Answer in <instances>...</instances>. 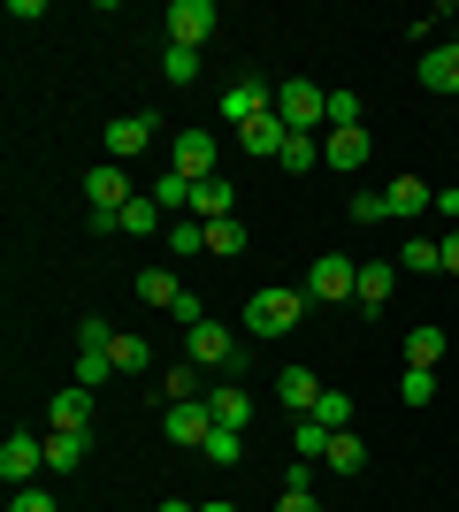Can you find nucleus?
Instances as JSON below:
<instances>
[{
  "instance_id": "nucleus-25",
  "label": "nucleus",
  "mask_w": 459,
  "mask_h": 512,
  "mask_svg": "<svg viewBox=\"0 0 459 512\" xmlns=\"http://www.w3.org/2000/svg\"><path fill=\"white\" fill-rule=\"evenodd\" d=\"M398 268H414V276H444L437 237H406V245H398Z\"/></svg>"
},
{
  "instance_id": "nucleus-30",
  "label": "nucleus",
  "mask_w": 459,
  "mask_h": 512,
  "mask_svg": "<svg viewBox=\"0 0 459 512\" xmlns=\"http://www.w3.org/2000/svg\"><path fill=\"white\" fill-rule=\"evenodd\" d=\"M146 192H153V207H184V214H192V184H184L176 169H161V176L146 184Z\"/></svg>"
},
{
  "instance_id": "nucleus-11",
  "label": "nucleus",
  "mask_w": 459,
  "mask_h": 512,
  "mask_svg": "<svg viewBox=\"0 0 459 512\" xmlns=\"http://www.w3.org/2000/svg\"><path fill=\"white\" fill-rule=\"evenodd\" d=\"M268 107H276V85H253V77H245V85H230V92H222V123H230V130H245V123H261Z\"/></svg>"
},
{
  "instance_id": "nucleus-24",
  "label": "nucleus",
  "mask_w": 459,
  "mask_h": 512,
  "mask_svg": "<svg viewBox=\"0 0 459 512\" xmlns=\"http://www.w3.org/2000/svg\"><path fill=\"white\" fill-rule=\"evenodd\" d=\"M115 230H123V237H153V230H161V207H153V192H138L131 207L115 214Z\"/></svg>"
},
{
  "instance_id": "nucleus-20",
  "label": "nucleus",
  "mask_w": 459,
  "mask_h": 512,
  "mask_svg": "<svg viewBox=\"0 0 459 512\" xmlns=\"http://www.w3.org/2000/svg\"><path fill=\"white\" fill-rule=\"evenodd\" d=\"M230 207H238V192H230L222 176H207V184H192V222H230Z\"/></svg>"
},
{
  "instance_id": "nucleus-6",
  "label": "nucleus",
  "mask_w": 459,
  "mask_h": 512,
  "mask_svg": "<svg viewBox=\"0 0 459 512\" xmlns=\"http://www.w3.org/2000/svg\"><path fill=\"white\" fill-rule=\"evenodd\" d=\"M352 283H360V260H345V253H322L314 268H306V299H322V306H337V299H352Z\"/></svg>"
},
{
  "instance_id": "nucleus-32",
  "label": "nucleus",
  "mask_w": 459,
  "mask_h": 512,
  "mask_svg": "<svg viewBox=\"0 0 459 512\" xmlns=\"http://www.w3.org/2000/svg\"><path fill=\"white\" fill-rule=\"evenodd\" d=\"M207 253H215V260L245 253V222H238V214H230V222H207Z\"/></svg>"
},
{
  "instance_id": "nucleus-40",
  "label": "nucleus",
  "mask_w": 459,
  "mask_h": 512,
  "mask_svg": "<svg viewBox=\"0 0 459 512\" xmlns=\"http://www.w3.org/2000/svg\"><path fill=\"white\" fill-rule=\"evenodd\" d=\"M345 214H352V222H391V214H383V192H352Z\"/></svg>"
},
{
  "instance_id": "nucleus-35",
  "label": "nucleus",
  "mask_w": 459,
  "mask_h": 512,
  "mask_svg": "<svg viewBox=\"0 0 459 512\" xmlns=\"http://www.w3.org/2000/svg\"><path fill=\"white\" fill-rule=\"evenodd\" d=\"M161 398H169V406L199 398V367H192V360H184V367H169V375H161Z\"/></svg>"
},
{
  "instance_id": "nucleus-42",
  "label": "nucleus",
  "mask_w": 459,
  "mask_h": 512,
  "mask_svg": "<svg viewBox=\"0 0 459 512\" xmlns=\"http://www.w3.org/2000/svg\"><path fill=\"white\" fill-rule=\"evenodd\" d=\"M276 512H322V497H314V490H284V497H276Z\"/></svg>"
},
{
  "instance_id": "nucleus-5",
  "label": "nucleus",
  "mask_w": 459,
  "mask_h": 512,
  "mask_svg": "<svg viewBox=\"0 0 459 512\" xmlns=\"http://www.w3.org/2000/svg\"><path fill=\"white\" fill-rule=\"evenodd\" d=\"M161 23H169V46H184V54H199V46H207V39H215V0H169V16H161Z\"/></svg>"
},
{
  "instance_id": "nucleus-37",
  "label": "nucleus",
  "mask_w": 459,
  "mask_h": 512,
  "mask_svg": "<svg viewBox=\"0 0 459 512\" xmlns=\"http://www.w3.org/2000/svg\"><path fill=\"white\" fill-rule=\"evenodd\" d=\"M360 115H368V107H360V92H345V85L329 92V130H352Z\"/></svg>"
},
{
  "instance_id": "nucleus-36",
  "label": "nucleus",
  "mask_w": 459,
  "mask_h": 512,
  "mask_svg": "<svg viewBox=\"0 0 459 512\" xmlns=\"http://www.w3.org/2000/svg\"><path fill=\"white\" fill-rule=\"evenodd\" d=\"M314 421H322L329 436H337V428H352V398H345V390H322V406H314Z\"/></svg>"
},
{
  "instance_id": "nucleus-22",
  "label": "nucleus",
  "mask_w": 459,
  "mask_h": 512,
  "mask_svg": "<svg viewBox=\"0 0 459 512\" xmlns=\"http://www.w3.org/2000/svg\"><path fill=\"white\" fill-rule=\"evenodd\" d=\"M138 299H146V306H161V314H176V299H184L176 268H138Z\"/></svg>"
},
{
  "instance_id": "nucleus-31",
  "label": "nucleus",
  "mask_w": 459,
  "mask_h": 512,
  "mask_svg": "<svg viewBox=\"0 0 459 512\" xmlns=\"http://www.w3.org/2000/svg\"><path fill=\"white\" fill-rule=\"evenodd\" d=\"M169 253H176V260L207 253V222H192V214H184V222H169Z\"/></svg>"
},
{
  "instance_id": "nucleus-2",
  "label": "nucleus",
  "mask_w": 459,
  "mask_h": 512,
  "mask_svg": "<svg viewBox=\"0 0 459 512\" xmlns=\"http://www.w3.org/2000/svg\"><path fill=\"white\" fill-rule=\"evenodd\" d=\"M299 321H306V291H291V283H261L245 299V329L253 337H291Z\"/></svg>"
},
{
  "instance_id": "nucleus-19",
  "label": "nucleus",
  "mask_w": 459,
  "mask_h": 512,
  "mask_svg": "<svg viewBox=\"0 0 459 512\" xmlns=\"http://www.w3.org/2000/svg\"><path fill=\"white\" fill-rule=\"evenodd\" d=\"M276 398H284L291 413H314V406H322V383H314V367H284V375H276Z\"/></svg>"
},
{
  "instance_id": "nucleus-17",
  "label": "nucleus",
  "mask_w": 459,
  "mask_h": 512,
  "mask_svg": "<svg viewBox=\"0 0 459 512\" xmlns=\"http://www.w3.org/2000/svg\"><path fill=\"white\" fill-rule=\"evenodd\" d=\"M215 436V413H207V398H184V406H169V444H207Z\"/></svg>"
},
{
  "instance_id": "nucleus-28",
  "label": "nucleus",
  "mask_w": 459,
  "mask_h": 512,
  "mask_svg": "<svg viewBox=\"0 0 459 512\" xmlns=\"http://www.w3.org/2000/svg\"><path fill=\"white\" fill-rule=\"evenodd\" d=\"M46 428H92V390H62L54 398V421Z\"/></svg>"
},
{
  "instance_id": "nucleus-23",
  "label": "nucleus",
  "mask_w": 459,
  "mask_h": 512,
  "mask_svg": "<svg viewBox=\"0 0 459 512\" xmlns=\"http://www.w3.org/2000/svg\"><path fill=\"white\" fill-rule=\"evenodd\" d=\"M322 467H329V474H360V467H368V444H360L352 428H337V436H329V451H322Z\"/></svg>"
},
{
  "instance_id": "nucleus-13",
  "label": "nucleus",
  "mask_w": 459,
  "mask_h": 512,
  "mask_svg": "<svg viewBox=\"0 0 459 512\" xmlns=\"http://www.w3.org/2000/svg\"><path fill=\"white\" fill-rule=\"evenodd\" d=\"M238 146L253 153V161H284V146H291V123L276 115V107H268L261 123H245V130H238Z\"/></svg>"
},
{
  "instance_id": "nucleus-33",
  "label": "nucleus",
  "mask_w": 459,
  "mask_h": 512,
  "mask_svg": "<svg viewBox=\"0 0 459 512\" xmlns=\"http://www.w3.org/2000/svg\"><path fill=\"white\" fill-rule=\"evenodd\" d=\"M291 444H299V459H322V451H329V428L314 421V413H299V421H291Z\"/></svg>"
},
{
  "instance_id": "nucleus-14",
  "label": "nucleus",
  "mask_w": 459,
  "mask_h": 512,
  "mask_svg": "<svg viewBox=\"0 0 459 512\" xmlns=\"http://www.w3.org/2000/svg\"><path fill=\"white\" fill-rule=\"evenodd\" d=\"M92 451V428H46V474H77Z\"/></svg>"
},
{
  "instance_id": "nucleus-39",
  "label": "nucleus",
  "mask_w": 459,
  "mask_h": 512,
  "mask_svg": "<svg viewBox=\"0 0 459 512\" xmlns=\"http://www.w3.org/2000/svg\"><path fill=\"white\" fill-rule=\"evenodd\" d=\"M161 77H169V85H192V77H199V54L169 46V54H161Z\"/></svg>"
},
{
  "instance_id": "nucleus-29",
  "label": "nucleus",
  "mask_w": 459,
  "mask_h": 512,
  "mask_svg": "<svg viewBox=\"0 0 459 512\" xmlns=\"http://www.w3.org/2000/svg\"><path fill=\"white\" fill-rule=\"evenodd\" d=\"M199 459H215V467H238V459H245V428H215V436L199 444Z\"/></svg>"
},
{
  "instance_id": "nucleus-8",
  "label": "nucleus",
  "mask_w": 459,
  "mask_h": 512,
  "mask_svg": "<svg viewBox=\"0 0 459 512\" xmlns=\"http://www.w3.org/2000/svg\"><path fill=\"white\" fill-rule=\"evenodd\" d=\"M153 130H161L153 115H115V123L100 130V153H108V161H138V153L153 146Z\"/></svg>"
},
{
  "instance_id": "nucleus-44",
  "label": "nucleus",
  "mask_w": 459,
  "mask_h": 512,
  "mask_svg": "<svg viewBox=\"0 0 459 512\" xmlns=\"http://www.w3.org/2000/svg\"><path fill=\"white\" fill-rule=\"evenodd\" d=\"M437 253H444V276H459V230H444V237H437Z\"/></svg>"
},
{
  "instance_id": "nucleus-47",
  "label": "nucleus",
  "mask_w": 459,
  "mask_h": 512,
  "mask_svg": "<svg viewBox=\"0 0 459 512\" xmlns=\"http://www.w3.org/2000/svg\"><path fill=\"white\" fill-rule=\"evenodd\" d=\"M199 512H238V505H222V497H215V505H199Z\"/></svg>"
},
{
  "instance_id": "nucleus-26",
  "label": "nucleus",
  "mask_w": 459,
  "mask_h": 512,
  "mask_svg": "<svg viewBox=\"0 0 459 512\" xmlns=\"http://www.w3.org/2000/svg\"><path fill=\"white\" fill-rule=\"evenodd\" d=\"M108 352H115V367H123V375H146V367H153V344H146V337H131V329H115Z\"/></svg>"
},
{
  "instance_id": "nucleus-27",
  "label": "nucleus",
  "mask_w": 459,
  "mask_h": 512,
  "mask_svg": "<svg viewBox=\"0 0 459 512\" xmlns=\"http://www.w3.org/2000/svg\"><path fill=\"white\" fill-rule=\"evenodd\" d=\"M406 367H444V329H406Z\"/></svg>"
},
{
  "instance_id": "nucleus-7",
  "label": "nucleus",
  "mask_w": 459,
  "mask_h": 512,
  "mask_svg": "<svg viewBox=\"0 0 459 512\" xmlns=\"http://www.w3.org/2000/svg\"><path fill=\"white\" fill-rule=\"evenodd\" d=\"M131 176H123V161H100V169H85V207L92 214H123L131 207Z\"/></svg>"
},
{
  "instance_id": "nucleus-15",
  "label": "nucleus",
  "mask_w": 459,
  "mask_h": 512,
  "mask_svg": "<svg viewBox=\"0 0 459 512\" xmlns=\"http://www.w3.org/2000/svg\"><path fill=\"white\" fill-rule=\"evenodd\" d=\"M398 291V260H360V283H352V306L383 314V299Z\"/></svg>"
},
{
  "instance_id": "nucleus-10",
  "label": "nucleus",
  "mask_w": 459,
  "mask_h": 512,
  "mask_svg": "<svg viewBox=\"0 0 459 512\" xmlns=\"http://www.w3.org/2000/svg\"><path fill=\"white\" fill-rule=\"evenodd\" d=\"M215 138H207V130H184V138H176L169 146V169L184 176V184H207V176H215Z\"/></svg>"
},
{
  "instance_id": "nucleus-3",
  "label": "nucleus",
  "mask_w": 459,
  "mask_h": 512,
  "mask_svg": "<svg viewBox=\"0 0 459 512\" xmlns=\"http://www.w3.org/2000/svg\"><path fill=\"white\" fill-rule=\"evenodd\" d=\"M108 344H115V329H108L100 314L77 321V390H100V383L115 375V352H108Z\"/></svg>"
},
{
  "instance_id": "nucleus-18",
  "label": "nucleus",
  "mask_w": 459,
  "mask_h": 512,
  "mask_svg": "<svg viewBox=\"0 0 459 512\" xmlns=\"http://www.w3.org/2000/svg\"><path fill=\"white\" fill-rule=\"evenodd\" d=\"M421 85L459 92V39H444V46H421Z\"/></svg>"
},
{
  "instance_id": "nucleus-38",
  "label": "nucleus",
  "mask_w": 459,
  "mask_h": 512,
  "mask_svg": "<svg viewBox=\"0 0 459 512\" xmlns=\"http://www.w3.org/2000/svg\"><path fill=\"white\" fill-rule=\"evenodd\" d=\"M314 161H322V138H299V130H291V146H284V169H291V176H306Z\"/></svg>"
},
{
  "instance_id": "nucleus-16",
  "label": "nucleus",
  "mask_w": 459,
  "mask_h": 512,
  "mask_svg": "<svg viewBox=\"0 0 459 512\" xmlns=\"http://www.w3.org/2000/svg\"><path fill=\"white\" fill-rule=\"evenodd\" d=\"M368 153H375L368 123H352V130H329V138H322V161H329V169H360Z\"/></svg>"
},
{
  "instance_id": "nucleus-12",
  "label": "nucleus",
  "mask_w": 459,
  "mask_h": 512,
  "mask_svg": "<svg viewBox=\"0 0 459 512\" xmlns=\"http://www.w3.org/2000/svg\"><path fill=\"white\" fill-rule=\"evenodd\" d=\"M383 214H391V222H414V214H437V192H429L421 176H391V184H383Z\"/></svg>"
},
{
  "instance_id": "nucleus-1",
  "label": "nucleus",
  "mask_w": 459,
  "mask_h": 512,
  "mask_svg": "<svg viewBox=\"0 0 459 512\" xmlns=\"http://www.w3.org/2000/svg\"><path fill=\"white\" fill-rule=\"evenodd\" d=\"M184 360L238 383V375H245V337H238V329H222V321H199V329H184Z\"/></svg>"
},
{
  "instance_id": "nucleus-43",
  "label": "nucleus",
  "mask_w": 459,
  "mask_h": 512,
  "mask_svg": "<svg viewBox=\"0 0 459 512\" xmlns=\"http://www.w3.org/2000/svg\"><path fill=\"white\" fill-rule=\"evenodd\" d=\"M284 490H314V459H291V467H284Z\"/></svg>"
},
{
  "instance_id": "nucleus-41",
  "label": "nucleus",
  "mask_w": 459,
  "mask_h": 512,
  "mask_svg": "<svg viewBox=\"0 0 459 512\" xmlns=\"http://www.w3.org/2000/svg\"><path fill=\"white\" fill-rule=\"evenodd\" d=\"M8 512H62V505H54V490L31 482V490H16V505H8Z\"/></svg>"
},
{
  "instance_id": "nucleus-46",
  "label": "nucleus",
  "mask_w": 459,
  "mask_h": 512,
  "mask_svg": "<svg viewBox=\"0 0 459 512\" xmlns=\"http://www.w3.org/2000/svg\"><path fill=\"white\" fill-rule=\"evenodd\" d=\"M161 512H199V505H184V497H169V505H161Z\"/></svg>"
},
{
  "instance_id": "nucleus-34",
  "label": "nucleus",
  "mask_w": 459,
  "mask_h": 512,
  "mask_svg": "<svg viewBox=\"0 0 459 512\" xmlns=\"http://www.w3.org/2000/svg\"><path fill=\"white\" fill-rule=\"evenodd\" d=\"M398 398H406V406H429V398H437V367H406V375H398Z\"/></svg>"
},
{
  "instance_id": "nucleus-45",
  "label": "nucleus",
  "mask_w": 459,
  "mask_h": 512,
  "mask_svg": "<svg viewBox=\"0 0 459 512\" xmlns=\"http://www.w3.org/2000/svg\"><path fill=\"white\" fill-rule=\"evenodd\" d=\"M437 214H444V222H452V230H459V192H452V184H444V192H437Z\"/></svg>"
},
{
  "instance_id": "nucleus-4",
  "label": "nucleus",
  "mask_w": 459,
  "mask_h": 512,
  "mask_svg": "<svg viewBox=\"0 0 459 512\" xmlns=\"http://www.w3.org/2000/svg\"><path fill=\"white\" fill-rule=\"evenodd\" d=\"M276 115H284L299 138H314V130L329 123V92H322V85H306V77H291V85H276Z\"/></svg>"
},
{
  "instance_id": "nucleus-9",
  "label": "nucleus",
  "mask_w": 459,
  "mask_h": 512,
  "mask_svg": "<svg viewBox=\"0 0 459 512\" xmlns=\"http://www.w3.org/2000/svg\"><path fill=\"white\" fill-rule=\"evenodd\" d=\"M39 467H46V436H8V444H0V482H8V490H31Z\"/></svg>"
},
{
  "instance_id": "nucleus-21",
  "label": "nucleus",
  "mask_w": 459,
  "mask_h": 512,
  "mask_svg": "<svg viewBox=\"0 0 459 512\" xmlns=\"http://www.w3.org/2000/svg\"><path fill=\"white\" fill-rule=\"evenodd\" d=\"M207 413H215V428H253V390H207Z\"/></svg>"
}]
</instances>
